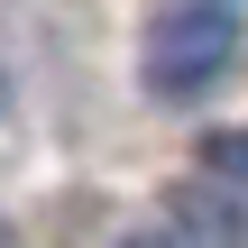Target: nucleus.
<instances>
[{"label": "nucleus", "mask_w": 248, "mask_h": 248, "mask_svg": "<svg viewBox=\"0 0 248 248\" xmlns=\"http://www.w3.org/2000/svg\"><path fill=\"white\" fill-rule=\"evenodd\" d=\"M239 37H248L239 0H166L147 18V37H138V83L156 101H193L239 64Z\"/></svg>", "instance_id": "f257e3e1"}, {"label": "nucleus", "mask_w": 248, "mask_h": 248, "mask_svg": "<svg viewBox=\"0 0 248 248\" xmlns=\"http://www.w3.org/2000/svg\"><path fill=\"white\" fill-rule=\"evenodd\" d=\"M0 248H9V239H0Z\"/></svg>", "instance_id": "f03ea898"}]
</instances>
